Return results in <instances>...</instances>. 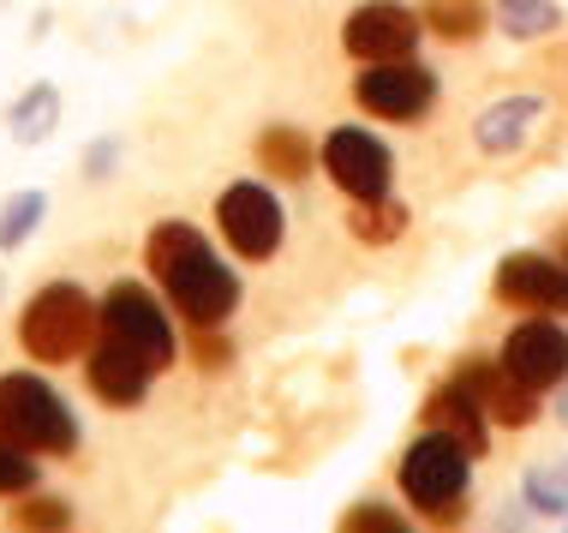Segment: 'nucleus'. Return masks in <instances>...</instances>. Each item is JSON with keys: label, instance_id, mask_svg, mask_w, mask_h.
<instances>
[{"label": "nucleus", "instance_id": "obj_1", "mask_svg": "<svg viewBox=\"0 0 568 533\" xmlns=\"http://www.w3.org/2000/svg\"><path fill=\"white\" fill-rule=\"evenodd\" d=\"M144 258H150V270H156L162 294L174 300V312L192 318V330H216L234 318L240 276L210 252V240L197 234L192 222H162L156 234L144 240Z\"/></svg>", "mask_w": 568, "mask_h": 533}, {"label": "nucleus", "instance_id": "obj_2", "mask_svg": "<svg viewBox=\"0 0 568 533\" xmlns=\"http://www.w3.org/2000/svg\"><path fill=\"white\" fill-rule=\"evenodd\" d=\"M0 438L37 455H72L79 450V420L54 395V384H42L30 372H7L0 378Z\"/></svg>", "mask_w": 568, "mask_h": 533}, {"label": "nucleus", "instance_id": "obj_3", "mask_svg": "<svg viewBox=\"0 0 568 533\" xmlns=\"http://www.w3.org/2000/svg\"><path fill=\"white\" fill-rule=\"evenodd\" d=\"M467 480H473V455L455 444L449 432H432L402 455V497L413 510H425L432 522H460L467 504Z\"/></svg>", "mask_w": 568, "mask_h": 533}, {"label": "nucleus", "instance_id": "obj_4", "mask_svg": "<svg viewBox=\"0 0 568 533\" xmlns=\"http://www.w3.org/2000/svg\"><path fill=\"white\" fill-rule=\"evenodd\" d=\"M97 324H102V312L90 306L84 288L54 282V288H42V294L24 306L19 342H24V354H30V360L60 365V360H72V354H79V348L90 342V330H97Z\"/></svg>", "mask_w": 568, "mask_h": 533}, {"label": "nucleus", "instance_id": "obj_5", "mask_svg": "<svg viewBox=\"0 0 568 533\" xmlns=\"http://www.w3.org/2000/svg\"><path fill=\"white\" fill-rule=\"evenodd\" d=\"M216 222H222V240L245 258V264L275 258V247H282V234H287L282 198L270 187H257V180H240V187H227L216 198Z\"/></svg>", "mask_w": 568, "mask_h": 533}, {"label": "nucleus", "instance_id": "obj_6", "mask_svg": "<svg viewBox=\"0 0 568 533\" xmlns=\"http://www.w3.org/2000/svg\"><path fill=\"white\" fill-rule=\"evenodd\" d=\"M324 174L335 180V192L353 198V204H372V198H389V187H395V157L377 132L335 127L324 139Z\"/></svg>", "mask_w": 568, "mask_h": 533}, {"label": "nucleus", "instance_id": "obj_7", "mask_svg": "<svg viewBox=\"0 0 568 533\" xmlns=\"http://www.w3.org/2000/svg\"><path fill=\"white\" fill-rule=\"evenodd\" d=\"M353 97H359V109L372 120H395V127H407V120H425L437 102V79L419 67V60H372V67L359 72V84H353Z\"/></svg>", "mask_w": 568, "mask_h": 533}, {"label": "nucleus", "instance_id": "obj_8", "mask_svg": "<svg viewBox=\"0 0 568 533\" xmlns=\"http://www.w3.org/2000/svg\"><path fill=\"white\" fill-rule=\"evenodd\" d=\"M102 336H120L126 348H138L156 372L174 365V324H168V312L150 300V288H138V282L109 288V300H102Z\"/></svg>", "mask_w": 568, "mask_h": 533}, {"label": "nucleus", "instance_id": "obj_9", "mask_svg": "<svg viewBox=\"0 0 568 533\" xmlns=\"http://www.w3.org/2000/svg\"><path fill=\"white\" fill-rule=\"evenodd\" d=\"M425 37V19L413 7H402V0H365L359 12L342 24V49L353 60H407L413 49H419Z\"/></svg>", "mask_w": 568, "mask_h": 533}, {"label": "nucleus", "instance_id": "obj_10", "mask_svg": "<svg viewBox=\"0 0 568 533\" xmlns=\"http://www.w3.org/2000/svg\"><path fill=\"white\" fill-rule=\"evenodd\" d=\"M503 365L520 378V384L532 390H562L568 384V330L550 324L545 312H532L527 324L509 330V342H503Z\"/></svg>", "mask_w": 568, "mask_h": 533}, {"label": "nucleus", "instance_id": "obj_11", "mask_svg": "<svg viewBox=\"0 0 568 533\" xmlns=\"http://www.w3.org/2000/svg\"><path fill=\"white\" fill-rule=\"evenodd\" d=\"M455 384L485 408L490 425H509V432H520V425L539 420V390L520 384L503 360H460L455 365Z\"/></svg>", "mask_w": 568, "mask_h": 533}, {"label": "nucleus", "instance_id": "obj_12", "mask_svg": "<svg viewBox=\"0 0 568 533\" xmlns=\"http://www.w3.org/2000/svg\"><path fill=\"white\" fill-rule=\"evenodd\" d=\"M497 300L515 312H562L568 306V270L545 252H509L497 264Z\"/></svg>", "mask_w": 568, "mask_h": 533}, {"label": "nucleus", "instance_id": "obj_13", "mask_svg": "<svg viewBox=\"0 0 568 533\" xmlns=\"http://www.w3.org/2000/svg\"><path fill=\"white\" fill-rule=\"evenodd\" d=\"M84 378H90V390H97L102 402L132 408V402H144V390H150V378H156V365L138 354V348H126L120 336H102L97 348H90Z\"/></svg>", "mask_w": 568, "mask_h": 533}, {"label": "nucleus", "instance_id": "obj_14", "mask_svg": "<svg viewBox=\"0 0 568 533\" xmlns=\"http://www.w3.org/2000/svg\"><path fill=\"white\" fill-rule=\"evenodd\" d=\"M539 120H545V97H503V102H490V109H479L473 144H479L485 157H515V150L539 132Z\"/></svg>", "mask_w": 568, "mask_h": 533}, {"label": "nucleus", "instance_id": "obj_15", "mask_svg": "<svg viewBox=\"0 0 568 533\" xmlns=\"http://www.w3.org/2000/svg\"><path fill=\"white\" fill-rule=\"evenodd\" d=\"M425 425H432V432H449L455 444L473 455V462H479V455L490 450V414L455 384V378H449L443 390L425 395Z\"/></svg>", "mask_w": 568, "mask_h": 533}, {"label": "nucleus", "instance_id": "obj_16", "mask_svg": "<svg viewBox=\"0 0 568 533\" xmlns=\"http://www.w3.org/2000/svg\"><path fill=\"white\" fill-rule=\"evenodd\" d=\"M490 19H497L503 37L539 42V37H550V30H562V7L557 0H490Z\"/></svg>", "mask_w": 568, "mask_h": 533}, {"label": "nucleus", "instance_id": "obj_17", "mask_svg": "<svg viewBox=\"0 0 568 533\" xmlns=\"http://www.w3.org/2000/svg\"><path fill=\"white\" fill-rule=\"evenodd\" d=\"M54 127H60V90L54 84H30L24 97L12 102V114H7V132L19 144H42Z\"/></svg>", "mask_w": 568, "mask_h": 533}, {"label": "nucleus", "instance_id": "obj_18", "mask_svg": "<svg viewBox=\"0 0 568 533\" xmlns=\"http://www.w3.org/2000/svg\"><path fill=\"white\" fill-rule=\"evenodd\" d=\"M257 162H264V174H275V180H305L312 174V144H305L300 127H270L264 139H257Z\"/></svg>", "mask_w": 568, "mask_h": 533}, {"label": "nucleus", "instance_id": "obj_19", "mask_svg": "<svg viewBox=\"0 0 568 533\" xmlns=\"http://www.w3.org/2000/svg\"><path fill=\"white\" fill-rule=\"evenodd\" d=\"M419 19L443 42H473V37H485V0H425Z\"/></svg>", "mask_w": 568, "mask_h": 533}, {"label": "nucleus", "instance_id": "obj_20", "mask_svg": "<svg viewBox=\"0 0 568 533\" xmlns=\"http://www.w3.org/2000/svg\"><path fill=\"white\" fill-rule=\"evenodd\" d=\"M520 497H527L532 515H568V455L527 467V480H520Z\"/></svg>", "mask_w": 568, "mask_h": 533}, {"label": "nucleus", "instance_id": "obj_21", "mask_svg": "<svg viewBox=\"0 0 568 533\" xmlns=\"http://www.w3.org/2000/svg\"><path fill=\"white\" fill-rule=\"evenodd\" d=\"M49 217V198H42L37 187L30 192H12L7 204H0V252H19L30 234H37V222Z\"/></svg>", "mask_w": 568, "mask_h": 533}, {"label": "nucleus", "instance_id": "obj_22", "mask_svg": "<svg viewBox=\"0 0 568 533\" xmlns=\"http://www.w3.org/2000/svg\"><path fill=\"white\" fill-rule=\"evenodd\" d=\"M402 234H407V204H395V198H372V204L353 210V240H365V247H389Z\"/></svg>", "mask_w": 568, "mask_h": 533}, {"label": "nucleus", "instance_id": "obj_23", "mask_svg": "<svg viewBox=\"0 0 568 533\" xmlns=\"http://www.w3.org/2000/svg\"><path fill=\"white\" fill-rule=\"evenodd\" d=\"M37 450H24V444H12V438H0V497H19L37 485V462H30Z\"/></svg>", "mask_w": 568, "mask_h": 533}, {"label": "nucleus", "instance_id": "obj_24", "mask_svg": "<svg viewBox=\"0 0 568 533\" xmlns=\"http://www.w3.org/2000/svg\"><path fill=\"white\" fill-rule=\"evenodd\" d=\"M342 527H353V533H395V527H402V515L383 510V504H359V510L342 515Z\"/></svg>", "mask_w": 568, "mask_h": 533}, {"label": "nucleus", "instance_id": "obj_25", "mask_svg": "<svg viewBox=\"0 0 568 533\" xmlns=\"http://www.w3.org/2000/svg\"><path fill=\"white\" fill-rule=\"evenodd\" d=\"M114 157H120V144H114V139H109V144H90V150H84V174H90V180H109Z\"/></svg>", "mask_w": 568, "mask_h": 533}, {"label": "nucleus", "instance_id": "obj_26", "mask_svg": "<svg viewBox=\"0 0 568 533\" xmlns=\"http://www.w3.org/2000/svg\"><path fill=\"white\" fill-rule=\"evenodd\" d=\"M19 522L24 527H67V504H30Z\"/></svg>", "mask_w": 568, "mask_h": 533}, {"label": "nucleus", "instance_id": "obj_27", "mask_svg": "<svg viewBox=\"0 0 568 533\" xmlns=\"http://www.w3.org/2000/svg\"><path fill=\"white\" fill-rule=\"evenodd\" d=\"M557 420H562V425H568V390H562V395H557Z\"/></svg>", "mask_w": 568, "mask_h": 533}, {"label": "nucleus", "instance_id": "obj_28", "mask_svg": "<svg viewBox=\"0 0 568 533\" xmlns=\"http://www.w3.org/2000/svg\"><path fill=\"white\" fill-rule=\"evenodd\" d=\"M562 522H568V515H562Z\"/></svg>", "mask_w": 568, "mask_h": 533}]
</instances>
